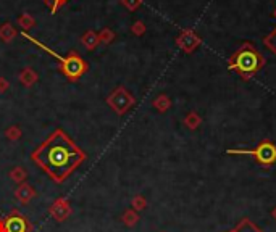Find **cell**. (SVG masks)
Masks as SVG:
<instances>
[{"mask_svg": "<svg viewBox=\"0 0 276 232\" xmlns=\"http://www.w3.org/2000/svg\"><path fill=\"white\" fill-rule=\"evenodd\" d=\"M183 124L188 128L189 131H195V129H199V126L202 124V116H200L197 112H189L188 115L184 116V119H183Z\"/></svg>", "mask_w": 276, "mask_h": 232, "instance_id": "cell-13", "label": "cell"}, {"mask_svg": "<svg viewBox=\"0 0 276 232\" xmlns=\"http://www.w3.org/2000/svg\"><path fill=\"white\" fill-rule=\"evenodd\" d=\"M50 215H52V218L57 223H63V221H67L73 215V208L65 197H58L52 203V206H50Z\"/></svg>", "mask_w": 276, "mask_h": 232, "instance_id": "cell-8", "label": "cell"}, {"mask_svg": "<svg viewBox=\"0 0 276 232\" xmlns=\"http://www.w3.org/2000/svg\"><path fill=\"white\" fill-rule=\"evenodd\" d=\"M0 232H7V226H5V219L0 218Z\"/></svg>", "mask_w": 276, "mask_h": 232, "instance_id": "cell-27", "label": "cell"}, {"mask_svg": "<svg viewBox=\"0 0 276 232\" xmlns=\"http://www.w3.org/2000/svg\"><path fill=\"white\" fill-rule=\"evenodd\" d=\"M67 2H68V0H44V3H46L47 7L50 8V13H52V15L57 13V10Z\"/></svg>", "mask_w": 276, "mask_h": 232, "instance_id": "cell-23", "label": "cell"}, {"mask_svg": "<svg viewBox=\"0 0 276 232\" xmlns=\"http://www.w3.org/2000/svg\"><path fill=\"white\" fill-rule=\"evenodd\" d=\"M267 60L252 42H244L228 58V69L234 71L242 81H250L265 66Z\"/></svg>", "mask_w": 276, "mask_h": 232, "instance_id": "cell-2", "label": "cell"}, {"mask_svg": "<svg viewBox=\"0 0 276 232\" xmlns=\"http://www.w3.org/2000/svg\"><path fill=\"white\" fill-rule=\"evenodd\" d=\"M99 39L102 44H112L115 40V33L110 28H104L102 31L99 33Z\"/></svg>", "mask_w": 276, "mask_h": 232, "instance_id": "cell-22", "label": "cell"}, {"mask_svg": "<svg viewBox=\"0 0 276 232\" xmlns=\"http://www.w3.org/2000/svg\"><path fill=\"white\" fill-rule=\"evenodd\" d=\"M21 129L18 128V126H10V128L5 131V137H7L8 140H12V142H17V140L21 139Z\"/></svg>", "mask_w": 276, "mask_h": 232, "instance_id": "cell-21", "label": "cell"}, {"mask_svg": "<svg viewBox=\"0 0 276 232\" xmlns=\"http://www.w3.org/2000/svg\"><path fill=\"white\" fill-rule=\"evenodd\" d=\"M228 232H263V231L260 229L255 223H252L249 218H242L233 229L228 231Z\"/></svg>", "mask_w": 276, "mask_h": 232, "instance_id": "cell-11", "label": "cell"}, {"mask_svg": "<svg viewBox=\"0 0 276 232\" xmlns=\"http://www.w3.org/2000/svg\"><path fill=\"white\" fill-rule=\"evenodd\" d=\"M145 29H147V28H145V24L142 23V21H136V23H134L133 24V26H131V33L134 34V36H144V34H145Z\"/></svg>", "mask_w": 276, "mask_h": 232, "instance_id": "cell-25", "label": "cell"}, {"mask_svg": "<svg viewBox=\"0 0 276 232\" xmlns=\"http://www.w3.org/2000/svg\"><path fill=\"white\" fill-rule=\"evenodd\" d=\"M18 79H19V83L24 85V87H33V85L37 83L39 76H37V73L34 71L33 68L28 66V68L21 69V73H19Z\"/></svg>", "mask_w": 276, "mask_h": 232, "instance_id": "cell-10", "label": "cell"}, {"mask_svg": "<svg viewBox=\"0 0 276 232\" xmlns=\"http://www.w3.org/2000/svg\"><path fill=\"white\" fill-rule=\"evenodd\" d=\"M17 29L13 28L12 23H3L2 26H0V39L3 40V42H12L17 36Z\"/></svg>", "mask_w": 276, "mask_h": 232, "instance_id": "cell-16", "label": "cell"}, {"mask_svg": "<svg viewBox=\"0 0 276 232\" xmlns=\"http://www.w3.org/2000/svg\"><path fill=\"white\" fill-rule=\"evenodd\" d=\"M200 44H202V39L194 29H184L176 37V45L184 53H192Z\"/></svg>", "mask_w": 276, "mask_h": 232, "instance_id": "cell-7", "label": "cell"}, {"mask_svg": "<svg viewBox=\"0 0 276 232\" xmlns=\"http://www.w3.org/2000/svg\"><path fill=\"white\" fill-rule=\"evenodd\" d=\"M226 155H244L254 158L260 166H273L276 163V145L270 139L260 140V144L254 149H229Z\"/></svg>", "mask_w": 276, "mask_h": 232, "instance_id": "cell-4", "label": "cell"}, {"mask_svg": "<svg viewBox=\"0 0 276 232\" xmlns=\"http://www.w3.org/2000/svg\"><path fill=\"white\" fill-rule=\"evenodd\" d=\"M273 17L276 18V8H275V13H273Z\"/></svg>", "mask_w": 276, "mask_h": 232, "instance_id": "cell-29", "label": "cell"}, {"mask_svg": "<svg viewBox=\"0 0 276 232\" xmlns=\"http://www.w3.org/2000/svg\"><path fill=\"white\" fill-rule=\"evenodd\" d=\"M86 158L87 155L84 150L79 149L63 129H57L50 134L31 153V160L41 166L57 184L68 179Z\"/></svg>", "mask_w": 276, "mask_h": 232, "instance_id": "cell-1", "label": "cell"}, {"mask_svg": "<svg viewBox=\"0 0 276 232\" xmlns=\"http://www.w3.org/2000/svg\"><path fill=\"white\" fill-rule=\"evenodd\" d=\"M131 206H133V210H136L138 213L139 211H142L147 208V200H145V197L144 195H134L133 197V200H131Z\"/></svg>", "mask_w": 276, "mask_h": 232, "instance_id": "cell-20", "label": "cell"}, {"mask_svg": "<svg viewBox=\"0 0 276 232\" xmlns=\"http://www.w3.org/2000/svg\"><path fill=\"white\" fill-rule=\"evenodd\" d=\"M134 103H136L134 95L126 87H123V85H118L117 89H113L107 97V105L118 116L126 115L134 107Z\"/></svg>", "mask_w": 276, "mask_h": 232, "instance_id": "cell-5", "label": "cell"}, {"mask_svg": "<svg viewBox=\"0 0 276 232\" xmlns=\"http://www.w3.org/2000/svg\"><path fill=\"white\" fill-rule=\"evenodd\" d=\"M10 179L13 181V182H17V184H23V182H26V179H28V171L23 168V166H15V168L10 171Z\"/></svg>", "mask_w": 276, "mask_h": 232, "instance_id": "cell-17", "label": "cell"}, {"mask_svg": "<svg viewBox=\"0 0 276 232\" xmlns=\"http://www.w3.org/2000/svg\"><path fill=\"white\" fill-rule=\"evenodd\" d=\"M81 44H83L87 50L97 49V45L100 44L99 34L95 33V31H86V33L83 34V37H81Z\"/></svg>", "mask_w": 276, "mask_h": 232, "instance_id": "cell-14", "label": "cell"}, {"mask_svg": "<svg viewBox=\"0 0 276 232\" xmlns=\"http://www.w3.org/2000/svg\"><path fill=\"white\" fill-rule=\"evenodd\" d=\"M7 232H34V228L26 216L19 210H12L5 218Z\"/></svg>", "mask_w": 276, "mask_h": 232, "instance_id": "cell-6", "label": "cell"}, {"mask_svg": "<svg viewBox=\"0 0 276 232\" xmlns=\"http://www.w3.org/2000/svg\"><path fill=\"white\" fill-rule=\"evenodd\" d=\"M8 87H10V83L5 78L0 76V92H7Z\"/></svg>", "mask_w": 276, "mask_h": 232, "instance_id": "cell-26", "label": "cell"}, {"mask_svg": "<svg viewBox=\"0 0 276 232\" xmlns=\"http://www.w3.org/2000/svg\"><path fill=\"white\" fill-rule=\"evenodd\" d=\"M263 45L276 57V26L272 29V33L263 37Z\"/></svg>", "mask_w": 276, "mask_h": 232, "instance_id": "cell-19", "label": "cell"}, {"mask_svg": "<svg viewBox=\"0 0 276 232\" xmlns=\"http://www.w3.org/2000/svg\"><path fill=\"white\" fill-rule=\"evenodd\" d=\"M21 36H23L24 39H28L29 42L36 44L37 47H41L42 50H46V52H47L49 55H52L53 58H57V60H58V71L62 73L65 78H67L68 83H76V81H79V78H81L83 74L87 73V69H89L87 62H86V60H84L78 52H74V50L68 52L67 57H62V55H58L57 52H55V50L49 49L47 45H44L42 42H39L36 37L29 36L28 33L23 31Z\"/></svg>", "mask_w": 276, "mask_h": 232, "instance_id": "cell-3", "label": "cell"}, {"mask_svg": "<svg viewBox=\"0 0 276 232\" xmlns=\"http://www.w3.org/2000/svg\"><path fill=\"white\" fill-rule=\"evenodd\" d=\"M139 213L136 210H133V208H128V210H124V213L121 215V221H123V224L126 226V228H134L138 223H139Z\"/></svg>", "mask_w": 276, "mask_h": 232, "instance_id": "cell-15", "label": "cell"}, {"mask_svg": "<svg viewBox=\"0 0 276 232\" xmlns=\"http://www.w3.org/2000/svg\"><path fill=\"white\" fill-rule=\"evenodd\" d=\"M121 2L123 7H126L129 12H134V10H138L140 5H142V0H120Z\"/></svg>", "mask_w": 276, "mask_h": 232, "instance_id": "cell-24", "label": "cell"}, {"mask_svg": "<svg viewBox=\"0 0 276 232\" xmlns=\"http://www.w3.org/2000/svg\"><path fill=\"white\" fill-rule=\"evenodd\" d=\"M272 218H273V219L276 221V206H275V208L272 210Z\"/></svg>", "mask_w": 276, "mask_h": 232, "instance_id": "cell-28", "label": "cell"}, {"mask_svg": "<svg viewBox=\"0 0 276 232\" xmlns=\"http://www.w3.org/2000/svg\"><path fill=\"white\" fill-rule=\"evenodd\" d=\"M18 24L23 28L24 33H28L29 29L34 28V24H36V19H34L29 13H23V15H19V17H18Z\"/></svg>", "mask_w": 276, "mask_h": 232, "instance_id": "cell-18", "label": "cell"}, {"mask_svg": "<svg viewBox=\"0 0 276 232\" xmlns=\"http://www.w3.org/2000/svg\"><path fill=\"white\" fill-rule=\"evenodd\" d=\"M152 105L158 113H167L168 110L172 108V99H170L167 94H160L154 99Z\"/></svg>", "mask_w": 276, "mask_h": 232, "instance_id": "cell-12", "label": "cell"}, {"mask_svg": "<svg viewBox=\"0 0 276 232\" xmlns=\"http://www.w3.org/2000/svg\"><path fill=\"white\" fill-rule=\"evenodd\" d=\"M34 197H36V189H34L29 182L19 184L18 187L15 189V199L23 205H28Z\"/></svg>", "mask_w": 276, "mask_h": 232, "instance_id": "cell-9", "label": "cell"}]
</instances>
